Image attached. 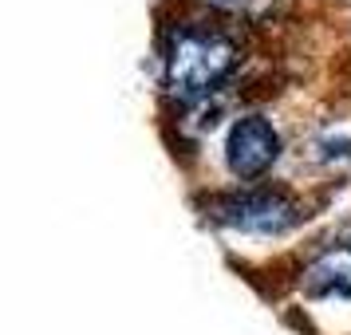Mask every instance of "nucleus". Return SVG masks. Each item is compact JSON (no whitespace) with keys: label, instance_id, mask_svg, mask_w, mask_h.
I'll return each mask as SVG.
<instances>
[{"label":"nucleus","instance_id":"obj_1","mask_svg":"<svg viewBox=\"0 0 351 335\" xmlns=\"http://www.w3.org/2000/svg\"><path fill=\"white\" fill-rule=\"evenodd\" d=\"M237 44L217 28H182L166 44V87L182 99H202L237 67Z\"/></svg>","mask_w":351,"mask_h":335},{"label":"nucleus","instance_id":"obj_2","mask_svg":"<svg viewBox=\"0 0 351 335\" xmlns=\"http://www.w3.org/2000/svg\"><path fill=\"white\" fill-rule=\"evenodd\" d=\"M280 158V134L265 114H241L225 134V162L245 182L269 174Z\"/></svg>","mask_w":351,"mask_h":335},{"label":"nucleus","instance_id":"obj_3","mask_svg":"<svg viewBox=\"0 0 351 335\" xmlns=\"http://www.w3.org/2000/svg\"><path fill=\"white\" fill-rule=\"evenodd\" d=\"M213 217H221L225 225H237V229H249V233H285L296 225L300 213L280 190H249L221 197Z\"/></svg>","mask_w":351,"mask_h":335},{"label":"nucleus","instance_id":"obj_4","mask_svg":"<svg viewBox=\"0 0 351 335\" xmlns=\"http://www.w3.org/2000/svg\"><path fill=\"white\" fill-rule=\"evenodd\" d=\"M308 292L316 300H351V260L324 256L308 269Z\"/></svg>","mask_w":351,"mask_h":335}]
</instances>
